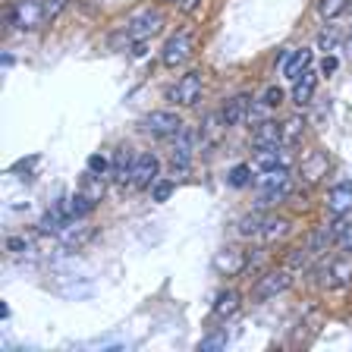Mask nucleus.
<instances>
[{
    "mask_svg": "<svg viewBox=\"0 0 352 352\" xmlns=\"http://www.w3.org/2000/svg\"><path fill=\"white\" fill-rule=\"evenodd\" d=\"M258 192H261V205H277L289 195V170L277 167V170H264L258 176Z\"/></svg>",
    "mask_w": 352,
    "mask_h": 352,
    "instance_id": "obj_1",
    "label": "nucleus"
},
{
    "mask_svg": "<svg viewBox=\"0 0 352 352\" xmlns=\"http://www.w3.org/2000/svg\"><path fill=\"white\" fill-rule=\"evenodd\" d=\"M7 19L19 29H38L41 19H47V3L44 0H16V7L7 13Z\"/></svg>",
    "mask_w": 352,
    "mask_h": 352,
    "instance_id": "obj_2",
    "label": "nucleus"
},
{
    "mask_svg": "<svg viewBox=\"0 0 352 352\" xmlns=\"http://www.w3.org/2000/svg\"><path fill=\"white\" fill-rule=\"evenodd\" d=\"M161 29H164V16L157 13V10H142V13H135L129 19V25H126L129 41H148V38H154Z\"/></svg>",
    "mask_w": 352,
    "mask_h": 352,
    "instance_id": "obj_3",
    "label": "nucleus"
},
{
    "mask_svg": "<svg viewBox=\"0 0 352 352\" xmlns=\"http://www.w3.org/2000/svg\"><path fill=\"white\" fill-rule=\"evenodd\" d=\"M183 120L176 117L173 110H154V113H148L145 120H142V129L148 132V135H154V139H170L173 132L183 129Z\"/></svg>",
    "mask_w": 352,
    "mask_h": 352,
    "instance_id": "obj_4",
    "label": "nucleus"
},
{
    "mask_svg": "<svg viewBox=\"0 0 352 352\" xmlns=\"http://www.w3.org/2000/svg\"><path fill=\"white\" fill-rule=\"evenodd\" d=\"M289 283H293L289 271H267L264 277H258L255 289H252V299H255V302H267V299H274V296L286 293V289H289Z\"/></svg>",
    "mask_w": 352,
    "mask_h": 352,
    "instance_id": "obj_5",
    "label": "nucleus"
},
{
    "mask_svg": "<svg viewBox=\"0 0 352 352\" xmlns=\"http://www.w3.org/2000/svg\"><path fill=\"white\" fill-rule=\"evenodd\" d=\"M157 173H161V161H157V154L151 151H142L139 161H135V170H132V189H151L157 183Z\"/></svg>",
    "mask_w": 352,
    "mask_h": 352,
    "instance_id": "obj_6",
    "label": "nucleus"
},
{
    "mask_svg": "<svg viewBox=\"0 0 352 352\" xmlns=\"http://www.w3.org/2000/svg\"><path fill=\"white\" fill-rule=\"evenodd\" d=\"M189 54H192V32H186V29H183V32H176V35H170V38H167L161 60H164V66L176 69L179 63H186V60H189Z\"/></svg>",
    "mask_w": 352,
    "mask_h": 352,
    "instance_id": "obj_7",
    "label": "nucleus"
},
{
    "mask_svg": "<svg viewBox=\"0 0 352 352\" xmlns=\"http://www.w3.org/2000/svg\"><path fill=\"white\" fill-rule=\"evenodd\" d=\"M321 274H324V286H346L352 280V258L349 255L327 258Z\"/></svg>",
    "mask_w": 352,
    "mask_h": 352,
    "instance_id": "obj_8",
    "label": "nucleus"
},
{
    "mask_svg": "<svg viewBox=\"0 0 352 352\" xmlns=\"http://www.w3.org/2000/svg\"><path fill=\"white\" fill-rule=\"evenodd\" d=\"M170 98H173L176 104H183V107H192V104L201 98V76H198V73H186L183 79L176 82L173 91H170Z\"/></svg>",
    "mask_w": 352,
    "mask_h": 352,
    "instance_id": "obj_9",
    "label": "nucleus"
},
{
    "mask_svg": "<svg viewBox=\"0 0 352 352\" xmlns=\"http://www.w3.org/2000/svg\"><path fill=\"white\" fill-rule=\"evenodd\" d=\"M245 264H249V258H245V252H239V249H223V252H217V258H214V267H217V274H223V277L242 274Z\"/></svg>",
    "mask_w": 352,
    "mask_h": 352,
    "instance_id": "obj_10",
    "label": "nucleus"
},
{
    "mask_svg": "<svg viewBox=\"0 0 352 352\" xmlns=\"http://www.w3.org/2000/svg\"><path fill=\"white\" fill-rule=\"evenodd\" d=\"M327 211L333 214V217H343V214L352 211V179H343V183H337L333 189H330Z\"/></svg>",
    "mask_w": 352,
    "mask_h": 352,
    "instance_id": "obj_11",
    "label": "nucleus"
},
{
    "mask_svg": "<svg viewBox=\"0 0 352 352\" xmlns=\"http://www.w3.org/2000/svg\"><path fill=\"white\" fill-rule=\"evenodd\" d=\"M252 145L255 148H280L283 145V126L274 123V120H261V123L255 126Z\"/></svg>",
    "mask_w": 352,
    "mask_h": 352,
    "instance_id": "obj_12",
    "label": "nucleus"
},
{
    "mask_svg": "<svg viewBox=\"0 0 352 352\" xmlns=\"http://www.w3.org/2000/svg\"><path fill=\"white\" fill-rule=\"evenodd\" d=\"M135 161H139V154L132 151L129 145H120L117 151H113V179H117V183H129L132 170H135Z\"/></svg>",
    "mask_w": 352,
    "mask_h": 352,
    "instance_id": "obj_13",
    "label": "nucleus"
},
{
    "mask_svg": "<svg viewBox=\"0 0 352 352\" xmlns=\"http://www.w3.org/2000/svg\"><path fill=\"white\" fill-rule=\"evenodd\" d=\"M249 104H252V98H249V95H236V98H230V101L223 104L220 117H223L227 129H230V126H239L242 120L249 117Z\"/></svg>",
    "mask_w": 352,
    "mask_h": 352,
    "instance_id": "obj_14",
    "label": "nucleus"
},
{
    "mask_svg": "<svg viewBox=\"0 0 352 352\" xmlns=\"http://www.w3.org/2000/svg\"><path fill=\"white\" fill-rule=\"evenodd\" d=\"M327 170H330V161L321 151H308L305 161H302V179H305V183H318Z\"/></svg>",
    "mask_w": 352,
    "mask_h": 352,
    "instance_id": "obj_15",
    "label": "nucleus"
},
{
    "mask_svg": "<svg viewBox=\"0 0 352 352\" xmlns=\"http://www.w3.org/2000/svg\"><path fill=\"white\" fill-rule=\"evenodd\" d=\"M63 201H66V214H69V220H85L98 205V201H91V198H88L85 192H79V189H76L73 195H66Z\"/></svg>",
    "mask_w": 352,
    "mask_h": 352,
    "instance_id": "obj_16",
    "label": "nucleus"
},
{
    "mask_svg": "<svg viewBox=\"0 0 352 352\" xmlns=\"http://www.w3.org/2000/svg\"><path fill=\"white\" fill-rule=\"evenodd\" d=\"M315 85H318V76L311 73V69H305V73L296 79V85H293V104H296V107H305V104H311Z\"/></svg>",
    "mask_w": 352,
    "mask_h": 352,
    "instance_id": "obj_17",
    "label": "nucleus"
},
{
    "mask_svg": "<svg viewBox=\"0 0 352 352\" xmlns=\"http://www.w3.org/2000/svg\"><path fill=\"white\" fill-rule=\"evenodd\" d=\"M311 60H315V54L308 51V47H305V51L289 54V60L283 63V76H286V79H293V82H296L302 73H305V69H311Z\"/></svg>",
    "mask_w": 352,
    "mask_h": 352,
    "instance_id": "obj_18",
    "label": "nucleus"
},
{
    "mask_svg": "<svg viewBox=\"0 0 352 352\" xmlns=\"http://www.w3.org/2000/svg\"><path fill=\"white\" fill-rule=\"evenodd\" d=\"M79 192H85L91 201H101L104 192H107V179H104L101 173H91V170H88V173L79 179Z\"/></svg>",
    "mask_w": 352,
    "mask_h": 352,
    "instance_id": "obj_19",
    "label": "nucleus"
},
{
    "mask_svg": "<svg viewBox=\"0 0 352 352\" xmlns=\"http://www.w3.org/2000/svg\"><path fill=\"white\" fill-rule=\"evenodd\" d=\"M223 129H227V123H223V117L220 113H211V117L201 123V142H205V148H211V145H217L220 142V135H223Z\"/></svg>",
    "mask_w": 352,
    "mask_h": 352,
    "instance_id": "obj_20",
    "label": "nucleus"
},
{
    "mask_svg": "<svg viewBox=\"0 0 352 352\" xmlns=\"http://www.w3.org/2000/svg\"><path fill=\"white\" fill-rule=\"evenodd\" d=\"M239 302H242V296L236 293V289H227V293H220L217 302H214V315L227 321V318H233L236 311H239Z\"/></svg>",
    "mask_w": 352,
    "mask_h": 352,
    "instance_id": "obj_21",
    "label": "nucleus"
},
{
    "mask_svg": "<svg viewBox=\"0 0 352 352\" xmlns=\"http://www.w3.org/2000/svg\"><path fill=\"white\" fill-rule=\"evenodd\" d=\"M264 214L261 211H252V214H245V217L239 220V227H236V233L242 236V239H252V236H261L264 233Z\"/></svg>",
    "mask_w": 352,
    "mask_h": 352,
    "instance_id": "obj_22",
    "label": "nucleus"
},
{
    "mask_svg": "<svg viewBox=\"0 0 352 352\" xmlns=\"http://www.w3.org/2000/svg\"><path fill=\"white\" fill-rule=\"evenodd\" d=\"M60 239H63L66 245H82V242L91 239V227H82L79 220H69V223L60 230Z\"/></svg>",
    "mask_w": 352,
    "mask_h": 352,
    "instance_id": "obj_23",
    "label": "nucleus"
},
{
    "mask_svg": "<svg viewBox=\"0 0 352 352\" xmlns=\"http://www.w3.org/2000/svg\"><path fill=\"white\" fill-rule=\"evenodd\" d=\"M333 236H337V245H340V249L352 252V217H349V214L337 217V223H333Z\"/></svg>",
    "mask_w": 352,
    "mask_h": 352,
    "instance_id": "obj_24",
    "label": "nucleus"
},
{
    "mask_svg": "<svg viewBox=\"0 0 352 352\" xmlns=\"http://www.w3.org/2000/svg\"><path fill=\"white\" fill-rule=\"evenodd\" d=\"M289 233V220L286 217H267L264 220V239L267 242H277V239H283V236Z\"/></svg>",
    "mask_w": 352,
    "mask_h": 352,
    "instance_id": "obj_25",
    "label": "nucleus"
},
{
    "mask_svg": "<svg viewBox=\"0 0 352 352\" xmlns=\"http://www.w3.org/2000/svg\"><path fill=\"white\" fill-rule=\"evenodd\" d=\"M255 167L261 170H277L280 167V148H255Z\"/></svg>",
    "mask_w": 352,
    "mask_h": 352,
    "instance_id": "obj_26",
    "label": "nucleus"
},
{
    "mask_svg": "<svg viewBox=\"0 0 352 352\" xmlns=\"http://www.w3.org/2000/svg\"><path fill=\"white\" fill-rule=\"evenodd\" d=\"M227 183L233 186V189H245V186L252 183V167L249 164H236V167L227 173Z\"/></svg>",
    "mask_w": 352,
    "mask_h": 352,
    "instance_id": "obj_27",
    "label": "nucleus"
},
{
    "mask_svg": "<svg viewBox=\"0 0 352 352\" xmlns=\"http://www.w3.org/2000/svg\"><path fill=\"white\" fill-rule=\"evenodd\" d=\"M343 41H346L343 32L333 29V25H330V29H324L321 35H318V44H321V51H327V54H330V51H337V47H340Z\"/></svg>",
    "mask_w": 352,
    "mask_h": 352,
    "instance_id": "obj_28",
    "label": "nucleus"
},
{
    "mask_svg": "<svg viewBox=\"0 0 352 352\" xmlns=\"http://www.w3.org/2000/svg\"><path fill=\"white\" fill-rule=\"evenodd\" d=\"M318 10L324 19H337L343 10H349V0H318Z\"/></svg>",
    "mask_w": 352,
    "mask_h": 352,
    "instance_id": "obj_29",
    "label": "nucleus"
},
{
    "mask_svg": "<svg viewBox=\"0 0 352 352\" xmlns=\"http://www.w3.org/2000/svg\"><path fill=\"white\" fill-rule=\"evenodd\" d=\"M302 129H305V123H302L299 117L286 120V123H283V145H296V142H299V135H302Z\"/></svg>",
    "mask_w": 352,
    "mask_h": 352,
    "instance_id": "obj_30",
    "label": "nucleus"
},
{
    "mask_svg": "<svg viewBox=\"0 0 352 352\" xmlns=\"http://www.w3.org/2000/svg\"><path fill=\"white\" fill-rule=\"evenodd\" d=\"M88 170H91V173L107 176V173H113V161H107L104 154H91V157H88Z\"/></svg>",
    "mask_w": 352,
    "mask_h": 352,
    "instance_id": "obj_31",
    "label": "nucleus"
},
{
    "mask_svg": "<svg viewBox=\"0 0 352 352\" xmlns=\"http://www.w3.org/2000/svg\"><path fill=\"white\" fill-rule=\"evenodd\" d=\"M227 340H230V333H227V330H217V333H211V337H205V340H201V352L223 349V346H227Z\"/></svg>",
    "mask_w": 352,
    "mask_h": 352,
    "instance_id": "obj_32",
    "label": "nucleus"
},
{
    "mask_svg": "<svg viewBox=\"0 0 352 352\" xmlns=\"http://www.w3.org/2000/svg\"><path fill=\"white\" fill-rule=\"evenodd\" d=\"M170 195H173V183H170V179H157V183L151 186V198H154V201H167Z\"/></svg>",
    "mask_w": 352,
    "mask_h": 352,
    "instance_id": "obj_33",
    "label": "nucleus"
},
{
    "mask_svg": "<svg viewBox=\"0 0 352 352\" xmlns=\"http://www.w3.org/2000/svg\"><path fill=\"white\" fill-rule=\"evenodd\" d=\"M261 101L267 104V107H277V104L283 101V91H280V85H271V88H267V91L261 95Z\"/></svg>",
    "mask_w": 352,
    "mask_h": 352,
    "instance_id": "obj_34",
    "label": "nucleus"
},
{
    "mask_svg": "<svg viewBox=\"0 0 352 352\" xmlns=\"http://www.w3.org/2000/svg\"><path fill=\"white\" fill-rule=\"evenodd\" d=\"M308 258H311V252L305 249H293V255H289V267H302V264H308Z\"/></svg>",
    "mask_w": 352,
    "mask_h": 352,
    "instance_id": "obj_35",
    "label": "nucleus"
},
{
    "mask_svg": "<svg viewBox=\"0 0 352 352\" xmlns=\"http://www.w3.org/2000/svg\"><path fill=\"white\" fill-rule=\"evenodd\" d=\"M7 249L19 255V252H29V242H25V239H19V236H10V239H7Z\"/></svg>",
    "mask_w": 352,
    "mask_h": 352,
    "instance_id": "obj_36",
    "label": "nucleus"
},
{
    "mask_svg": "<svg viewBox=\"0 0 352 352\" xmlns=\"http://www.w3.org/2000/svg\"><path fill=\"white\" fill-rule=\"evenodd\" d=\"M44 3H47V19L60 16L63 13V7H66V0H44Z\"/></svg>",
    "mask_w": 352,
    "mask_h": 352,
    "instance_id": "obj_37",
    "label": "nucleus"
},
{
    "mask_svg": "<svg viewBox=\"0 0 352 352\" xmlns=\"http://www.w3.org/2000/svg\"><path fill=\"white\" fill-rule=\"evenodd\" d=\"M337 66H340V60L333 57V54H327V57H324V63H321V73H324V76H330L333 69H337Z\"/></svg>",
    "mask_w": 352,
    "mask_h": 352,
    "instance_id": "obj_38",
    "label": "nucleus"
},
{
    "mask_svg": "<svg viewBox=\"0 0 352 352\" xmlns=\"http://www.w3.org/2000/svg\"><path fill=\"white\" fill-rule=\"evenodd\" d=\"M201 7V0H179V10H183V13H195V10Z\"/></svg>",
    "mask_w": 352,
    "mask_h": 352,
    "instance_id": "obj_39",
    "label": "nucleus"
},
{
    "mask_svg": "<svg viewBox=\"0 0 352 352\" xmlns=\"http://www.w3.org/2000/svg\"><path fill=\"white\" fill-rule=\"evenodd\" d=\"M343 51L352 57V32H349V35H346V41H343Z\"/></svg>",
    "mask_w": 352,
    "mask_h": 352,
    "instance_id": "obj_40",
    "label": "nucleus"
},
{
    "mask_svg": "<svg viewBox=\"0 0 352 352\" xmlns=\"http://www.w3.org/2000/svg\"><path fill=\"white\" fill-rule=\"evenodd\" d=\"M164 3H179V0H164Z\"/></svg>",
    "mask_w": 352,
    "mask_h": 352,
    "instance_id": "obj_41",
    "label": "nucleus"
},
{
    "mask_svg": "<svg viewBox=\"0 0 352 352\" xmlns=\"http://www.w3.org/2000/svg\"><path fill=\"white\" fill-rule=\"evenodd\" d=\"M349 10H352V0H349Z\"/></svg>",
    "mask_w": 352,
    "mask_h": 352,
    "instance_id": "obj_42",
    "label": "nucleus"
}]
</instances>
